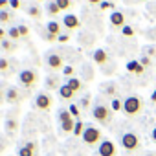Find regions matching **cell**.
Segmentation results:
<instances>
[{
    "instance_id": "41",
    "label": "cell",
    "mask_w": 156,
    "mask_h": 156,
    "mask_svg": "<svg viewBox=\"0 0 156 156\" xmlns=\"http://www.w3.org/2000/svg\"><path fill=\"white\" fill-rule=\"evenodd\" d=\"M88 2H90V4H94V6H98V4H101V2H103V0H88Z\"/></svg>"
},
{
    "instance_id": "33",
    "label": "cell",
    "mask_w": 156,
    "mask_h": 156,
    "mask_svg": "<svg viewBox=\"0 0 156 156\" xmlns=\"http://www.w3.org/2000/svg\"><path fill=\"white\" fill-rule=\"evenodd\" d=\"M0 46H2V48H4V50H9V46H11V42H9V41H6V39H4V41H2V42H0Z\"/></svg>"
},
{
    "instance_id": "36",
    "label": "cell",
    "mask_w": 156,
    "mask_h": 156,
    "mask_svg": "<svg viewBox=\"0 0 156 156\" xmlns=\"http://www.w3.org/2000/svg\"><path fill=\"white\" fill-rule=\"evenodd\" d=\"M140 62H141L143 66H151V59H147V57H143V59H141Z\"/></svg>"
},
{
    "instance_id": "43",
    "label": "cell",
    "mask_w": 156,
    "mask_h": 156,
    "mask_svg": "<svg viewBox=\"0 0 156 156\" xmlns=\"http://www.w3.org/2000/svg\"><path fill=\"white\" fill-rule=\"evenodd\" d=\"M147 156H156V154H147Z\"/></svg>"
},
{
    "instance_id": "17",
    "label": "cell",
    "mask_w": 156,
    "mask_h": 156,
    "mask_svg": "<svg viewBox=\"0 0 156 156\" xmlns=\"http://www.w3.org/2000/svg\"><path fill=\"white\" fill-rule=\"evenodd\" d=\"M66 85L73 90V92H79V90H83V83L77 79V77H70V79L66 81Z\"/></svg>"
},
{
    "instance_id": "46",
    "label": "cell",
    "mask_w": 156,
    "mask_h": 156,
    "mask_svg": "<svg viewBox=\"0 0 156 156\" xmlns=\"http://www.w3.org/2000/svg\"><path fill=\"white\" fill-rule=\"evenodd\" d=\"M39 2H42V0H39Z\"/></svg>"
},
{
    "instance_id": "45",
    "label": "cell",
    "mask_w": 156,
    "mask_h": 156,
    "mask_svg": "<svg viewBox=\"0 0 156 156\" xmlns=\"http://www.w3.org/2000/svg\"><path fill=\"white\" fill-rule=\"evenodd\" d=\"M140 2H145V0H140Z\"/></svg>"
},
{
    "instance_id": "28",
    "label": "cell",
    "mask_w": 156,
    "mask_h": 156,
    "mask_svg": "<svg viewBox=\"0 0 156 156\" xmlns=\"http://www.w3.org/2000/svg\"><path fill=\"white\" fill-rule=\"evenodd\" d=\"M121 33H123L125 37H132V35H134V30H132L130 26H125V28L121 30Z\"/></svg>"
},
{
    "instance_id": "40",
    "label": "cell",
    "mask_w": 156,
    "mask_h": 156,
    "mask_svg": "<svg viewBox=\"0 0 156 156\" xmlns=\"http://www.w3.org/2000/svg\"><path fill=\"white\" fill-rule=\"evenodd\" d=\"M4 37H6V30L0 28V41H4Z\"/></svg>"
},
{
    "instance_id": "32",
    "label": "cell",
    "mask_w": 156,
    "mask_h": 156,
    "mask_svg": "<svg viewBox=\"0 0 156 156\" xmlns=\"http://www.w3.org/2000/svg\"><path fill=\"white\" fill-rule=\"evenodd\" d=\"M9 6H11L13 9H19V8H20V2H19V0H9Z\"/></svg>"
},
{
    "instance_id": "18",
    "label": "cell",
    "mask_w": 156,
    "mask_h": 156,
    "mask_svg": "<svg viewBox=\"0 0 156 156\" xmlns=\"http://www.w3.org/2000/svg\"><path fill=\"white\" fill-rule=\"evenodd\" d=\"M19 99V92H17V88H8V92H6V101L8 103H15Z\"/></svg>"
},
{
    "instance_id": "20",
    "label": "cell",
    "mask_w": 156,
    "mask_h": 156,
    "mask_svg": "<svg viewBox=\"0 0 156 156\" xmlns=\"http://www.w3.org/2000/svg\"><path fill=\"white\" fill-rule=\"evenodd\" d=\"M55 4L59 6V9H61V11H66V9H70V8H72V2H70V0H55Z\"/></svg>"
},
{
    "instance_id": "8",
    "label": "cell",
    "mask_w": 156,
    "mask_h": 156,
    "mask_svg": "<svg viewBox=\"0 0 156 156\" xmlns=\"http://www.w3.org/2000/svg\"><path fill=\"white\" fill-rule=\"evenodd\" d=\"M62 24H64V28H66V30H79V28H81L79 19H77L75 15H70V13L62 17Z\"/></svg>"
},
{
    "instance_id": "7",
    "label": "cell",
    "mask_w": 156,
    "mask_h": 156,
    "mask_svg": "<svg viewBox=\"0 0 156 156\" xmlns=\"http://www.w3.org/2000/svg\"><path fill=\"white\" fill-rule=\"evenodd\" d=\"M19 81L24 85V87H33L35 81H37V73L33 70H22L19 73Z\"/></svg>"
},
{
    "instance_id": "23",
    "label": "cell",
    "mask_w": 156,
    "mask_h": 156,
    "mask_svg": "<svg viewBox=\"0 0 156 156\" xmlns=\"http://www.w3.org/2000/svg\"><path fill=\"white\" fill-rule=\"evenodd\" d=\"M28 15L33 17V19H37V17H41V9H39L37 6H30V8H28Z\"/></svg>"
},
{
    "instance_id": "3",
    "label": "cell",
    "mask_w": 156,
    "mask_h": 156,
    "mask_svg": "<svg viewBox=\"0 0 156 156\" xmlns=\"http://www.w3.org/2000/svg\"><path fill=\"white\" fill-rule=\"evenodd\" d=\"M112 108H108V107H105V105H96L94 108H92V116H94V119L96 121H99L101 125H108L110 121H112Z\"/></svg>"
},
{
    "instance_id": "9",
    "label": "cell",
    "mask_w": 156,
    "mask_h": 156,
    "mask_svg": "<svg viewBox=\"0 0 156 156\" xmlns=\"http://www.w3.org/2000/svg\"><path fill=\"white\" fill-rule=\"evenodd\" d=\"M35 105H37L39 110H48V108L51 107V98H50L48 94H39V96L35 98Z\"/></svg>"
},
{
    "instance_id": "31",
    "label": "cell",
    "mask_w": 156,
    "mask_h": 156,
    "mask_svg": "<svg viewBox=\"0 0 156 156\" xmlns=\"http://www.w3.org/2000/svg\"><path fill=\"white\" fill-rule=\"evenodd\" d=\"M88 105H90V98L87 96V98L81 99V107H83V108H88Z\"/></svg>"
},
{
    "instance_id": "39",
    "label": "cell",
    "mask_w": 156,
    "mask_h": 156,
    "mask_svg": "<svg viewBox=\"0 0 156 156\" xmlns=\"http://www.w3.org/2000/svg\"><path fill=\"white\" fill-rule=\"evenodd\" d=\"M151 138H152V141H154V143H156V127H154V129H152V132H151Z\"/></svg>"
},
{
    "instance_id": "34",
    "label": "cell",
    "mask_w": 156,
    "mask_h": 156,
    "mask_svg": "<svg viewBox=\"0 0 156 156\" xmlns=\"http://www.w3.org/2000/svg\"><path fill=\"white\" fill-rule=\"evenodd\" d=\"M6 127H8V130H15L17 123H15V121H8V123H6Z\"/></svg>"
},
{
    "instance_id": "29",
    "label": "cell",
    "mask_w": 156,
    "mask_h": 156,
    "mask_svg": "<svg viewBox=\"0 0 156 156\" xmlns=\"http://www.w3.org/2000/svg\"><path fill=\"white\" fill-rule=\"evenodd\" d=\"M8 68H9L8 59H0V72H4V70H8Z\"/></svg>"
},
{
    "instance_id": "13",
    "label": "cell",
    "mask_w": 156,
    "mask_h": 156,
    "mask_svg": "<svg viewBox=\"0 0 156 156\" xmlns=\"http://www.w3.org/2000/svg\"><path fill=\"white\" fill-rule=\"evenodd\" d=\"M46 30H48V33L53 35V37H59V35H61V24L55 22V20H50V22L46 24Z\"/></svg>"
},
{
    "instance_id": "47",
    "label": "cell",
    "mask_w": 156,
    "mask_h": 156,
    "mask_svg": "<svg viewBox=\"0 0 156 156\" xmlns=\"http://www.w3.org/2000/svg\"><path fill=\"white\" fill-rule=\"evenodd\" d=\"M0 42H2V41H0ZM0 48H2V46H0Z\"/></svg>"
},
{
    "instance_id": "37",
    "label": "cell",
    "mask_w": 156,
    "mask_h": 156,
    "mask_svg": "<svg viewBox=\"0 0 156 156\" xmlns=\"http://www.w3.org/2000/svg\"><path fill=\"white\" fill-rule=\"evenodd\" d=\"M57 41H59V42H66V41H68V35H59Z\"/></svg>"
},
{
    "instance_id": "35",
    "label": "cell",
    "mask_w": 156,
    "mask_h": 156,
    "mask_svg": "<svg viewBox=\"0 0 156 156\" xmlns=\"http://www.w3.org/2000/svg\"><path fill=\"white\" fill-rule=\"evenodd\" d=\"M6 6H9V0H0V11L6 9Z\"/></svg>"
},
{
    "instance_id": "11",
    "label": "cell",
    "mask_w": 156,
    "mask_h": 156,
    "mask_svg": "<svg viewBox=\"0 0 156 156\" xmlns=\"http://www.w3.org/2000/svg\"><path fill=\"white\" fill-rule=\"evenodd\" d=\"M92 59H94V62H96V64H99V66H103V64H107V62H108V53H107L105 50H101V48H98V50L94 51V55H92Z\"/></svg>"
},
{
    "instance_id": "12",
    "label": "cell",
    "mask_w": 156,
    "mask_h": 156,
    "mask_svg": "<svg viewBox=\"0 0 156 156\" xmlns=\"http://www.w3.org/2000/svg\"><path fill=\"white\" fill-rule=\"evenodd\" d=\"M48 66H50L51 70H61V68H64V66H62V57L57 55V53H51V55L48 57Z\"/></svg>"
},
{
    "instance_id": "6",
    "label": "cell",
    "mask_w": 156,
    "mask_h": 156,
    "mask_svg": "<svg viewBox=\"0 0 156 156\" xmlns=\"http://www.w3.org/2000/svg\"><path fill=\"white\" fill-rule=\"evenodd\" d=\"M98 154L99 156H118V147L114 141L110 140H103L98 147Z\"/></svg>"
},
{
    "instance_id": "1",
    "label": "cell",
    "mask_w": 156,
    "mask_h": 156,
    "mask_svg": "<svg viewBox=\"0 0 156 156\" xmlns=\"http://www.w3.org/2000/svg\"><path fill=\"white\" fill-rule=\"evenodd\" d=\"M141 110H143V99L140 96H129L127 99H123V112L129 118L138 116Z\"/></svg>"
},
{
    "instance_id": "44",
    "label": "cell",
    "mask_w": 156,
    "mask_h": 156,
    "mask_svg": "<svg viewBox=\"0 0 156 156\" xmlns=\"http://www.w3.org/2000/svg\"><path fill=\"white\" fill-rule=\"evenodd\" d=\"M0 98H2V92H0Z\"/></svg>"
},
{
    "instance_id": "24",
    "label": "cell",
    "mask_w": 156,
    "mask_h": 156,
    "mask_svg": "<svg viewBox=\"0 0 156 156\" xmlns=\"http://www.w3.org/2000/svg\"><path fill=\"white\" fill-rule=\"evenodd\" d=\"M8 35H9V39H19L20 37V31H19V26L17 28H9V31H8Z\"/></svg>"
},
{
    "instance_id": "38",
    "label": "cell",
    "mask_w": 156,
    "mask_h": 156,
    "mask_svg": "<svg viewBox=\"0 0 156 156\" xmlns=\"http://www.w3.org/2000/svg\"><path fill=\"white\" fill-rule=\"evenodd\" d=\"M99 6H101L103 9H108V8H112V4H108V2H101Z\"/></svg>"
},
{
    "instance_id": "21",
    "label": "cell",
    "mask_w": 156,
    "mask_h": 156,
    "mask_svg": "<svg viewBox=\"0 0 156 156\" xmlns=\"http://www.w3.org/2000/svg\"><path fill=\"white\" fill-rule=\"evenodd\" d=\"M119 110H123V101L114 98L112 99V112H119Z\"/></svg>"
},
{
    "instance_id": "27",
    "label": "cell",
    "mask_w": 156,
    "mask_h": 156,
    "mask_svg": "<svg viewBox=\"0 0 156 156\" xmlns=\"http://www.w3.org/2000/svg\"><path fill=\"white\" fill-rule=\"evenodd\" d=\"M62 73L70 79V77H73V68H72V66H64V68H62Z\"/></svg>"
},
{
    "instance_id": "5",
    "label": "cell",
    "mask_w": 156,
    "mask_h": 156,
    "mask_svg": "<svg viewBox=\"0 0 156 156\" xmlns=\"http://www.w3.org/2000/svg\"><path fill=\"white\" fill-rule=\"evenodd\" d=\"M59 121H61V130L62 132H73L75 118L70 114V110H66V108L59 110Z\"/></svg>"
},
{
    "instance_id": "2",
    "label": "cell",
    "mask_w": 156,
    "mask_h": 156,
    "mask_svg": "<svg viewBox=\"0 0 156 156\" xmlns=\"http://www.w3.org/2000/svg\"><path fill=\"white\" fill-rule=\"evenodd\" d=\"M121 147L127 151V152H134L141 147V140L136 132H125L121 136Z\"/></svg>"
},
{
    "instance_id": "42",
    "label": "cell",
    "mask_w": 156,
    "mask_h": 156,
    "mask_svg": "<svg viewBox=\"0 0 156 156\" xmlns=\"http://www.w3.org/2000/svg\"><path fill=\"white\" fill-rule=\"evenodd\" d=\"M151 101H152V103H156V90L151 94Z\"/></svg>"
},
{
    "instance_id": "19",
    "label": "cell",
    "mask_w": 156,
    "mask_h": 156,
    "mask_svg": "<svg viewBox=\"0 0 156 156\" xmlns=\"http://www.w3.org/2000/svg\"><path fill=\"white\" fill-rule=\"evenodd\" d=\"M85 129H87V127L83 125V121H81V119H77V121H75V127H73V132H72V134H73V136H83Z\"/></svg>"
},
{
    "instance_id": "4",
    "label": "cell",
    "mask_w": 156,
    "mask_h": 156,
    "mask_svg": "<svg viewBox=\"0 0 156 156\" xmlns=\"http://www.w3.org/2000/svg\"><path fill=\"white\" fill-rule=\"evenodd\" d=\"M81 138H83V141H85L87 145H90V147L99 145V143L103 141V134H101V130H99L98 127H87Z\"/></svg>"
},
{
    "instance_id": "22",
    "label": "cell",
    "mask_w": 156,
    "mask_h": 156,
    "mask_svg": "<svg viewBox=\"0 0 156 156\" xmlns=\"http://www.w3.org/2000/svg\"><path fill=\"white\" fill-rule=\"evenodd\" d=\"M48 13H50V15H59V13H61L59 6L55 4V0H53V2H50V4H48Z\"/></svg>"
},
{
    "instance_id": "16",
    "label": "cell",
    "mask_w": 156,
    "mask_h": 156,
    "mask_svg": "<svg viewBox=\"0 0 156 156\" xmlns=\"http://www.w3.org/2000/svg\"><path fill=\"white\" fill-rule=\"evenodd\" d=\"M127 70L134 72L136 75H141V73H143V70H145V66H143L141 62H138V61H130V62L127 64Z\"/></svg>"
},
{
    "instance_id": "10",
    "label": "cell",
    "mask_w": 156,
    "mask_h": 156,
    "mask_svg": "<svg viewBox=\"0 0 156 156\" xmlns=\"http://www.w3.org/2000/svg\"><path fill=\"white\" fill-rule=\"evenodd\" d=\"M110 24L114 26V28H125V15L121 13V11H112L110 13Z\"/></svg>"
},
{
    "instance_id": "15",
    "label": "cell",
    "mask_w": 156,
    "mask_h": 156,
    "mask_svg": "<svg viewBox=\"0 0 156 156\" xmlns=\"http://www.w3.org/2000/svg\"><path fill=\"white\" fill-rule=\"evenodd\" d=\"M33 154H35V143L33 141H30L19 149V156H33Z\"/></svg>"
},
{
    "instance_id": "25",
    "label": "cell",
    "mask_w": 156,
    "mask_h": 156,
    "mask_svg": "<svg viewBox=\"0 0 156 156\" xmlns=\"http://www.w3.org/2000/svg\"><path fill=\"white\" fill-rule=\"evenodd\" d=\"M68 110H70V114H72L73 118H79V116H81L79 107H77V105H70V107H68Z\"/></svg>"
},
{
    "instance_id": "26",
    "label": "cell",
    "mask_w": 156,
    "mask_h": 156,
    "mask_svg": "<svg viewBox=\"0 0 156 156\" xmlns=\"http://www.w3.org/2000/svg\"><path fill=\"white\" fill-rule=\"evenodd\" d=\"M11 19V13L8 11V9H2V11H0V22H8Z\"/></svg>"
},
{
    "instance_id": "14",
    "label": "cell",
    "mask_w": 156,
    "mask_h": 156,
    "mask_svg": "<svg viewBox=\"0 0 156 156\" xmlns=\"http://www.w3.org/2000/svg\"><path fill=\"white\" fill-rule=\"evenodd\" d=\"M73 94H75V92H73V90H72L68 85H61V87H59V96H61L62 99L70 101V99L73 98Z\"/></svg>"
},
{
    "instance_id": "30",
    "label": "cell",
    "mask_w": 156,
    "mask_h": 156,
    "mask_svg": "<svg viewBox=\"0 0 156 156\" xmlns=\"http://www.w3.org/2000/svg\"><path fill=\"white\" fill-rule=\"evenodd\" d=\"M19 31H20V37H24V35H28V31H30V30H28V26H24V24H22V26H19Z\"/></svg>"
}]
</instances>
